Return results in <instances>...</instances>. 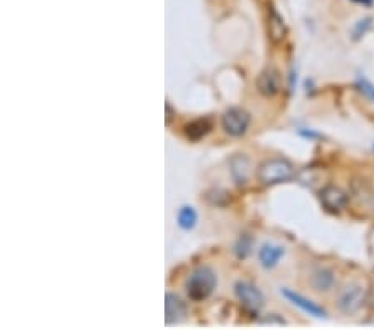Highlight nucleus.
I'll use <instances>...</instances> for the list:
<instances>
[{
    "instance_id": "1",
    "label": "nucleus",
    "mask_w": 374,
    "mask_h": 330,
    "mask_svg": "<svg viewBox=\"0 0 374 330\" xmlns=\"http://www.w3.org/2000/svg\"><path fill=\"white\" fill-rule=\"evenodd\" d=\"M218 285V277L214 270L208 265H201L197 267L186 277L185 280V292L190 300L193 302H203L208 297H212Z\"/></svg>"
},
{
    "instance_id": "2",
    "label": "nucleus",
    "mask_w": 374,
    "mask_h": 330,
    "mask_svg": "<svg viewBox=\"0 0 374 330\" xmlns=\"http://www.w3.org/2000/svg\"><path fill=\"white\" fill-rule=\"evenodd\" d=\"M256 177L266 187L285 184L294 177V165L286 158H268L258 167Z\"/></svg>"
},
{
    "instance_id": "3",
    "label": "nucleus",
    "mask_w": 374,
    "mask_h": 330,
    "mask_svg": "<svg viewBox=\"0 0 374 330\" xmlns=\"http://www.w3.org/2000/svg\"><path fill=\"white\" fill-rule=\"evenodd\" d=\"M234 296H236L241 307L248 313H252V316H258L265 305L263 292L252 282L238 280L234 284Z\"/></svg>"
},
{
    "instance_id": "4",
    "label": "nucleus",
    "mask_w": 374,
    "mask_h": 330,
    "mask_svg": "<svg viewBox=\"0 0 374 330\" xmlns=\"http://www.w3.org/2000/svg\"><path fill=\"white\" fill-rule=\"evenodd\" d=\"M252 124V115L240 107H232L221 115V127L230 137H243Z\"/></svg>"
},
{
    "instance_id": "5",
    "label": "nucleus",
    "mask_w": 374,
    "mask_h": 330,
    "mask_svg": "<svg viewBox=\"0 0 374 330\" xmlns=\"http://www.w3.org/2000/svg\"><path fill=\"white\" fill-rule=\"evenodd\" d=\"M364 302H366L364 287L353 284L348 285V287L340 293V297H338V309L343 313H346V316H351V313H356L358 310L363 307Z\"/></svg>"
},
{
    "instance_id": "6",
    "label": "nucleus",
    "mask_w": 374,
    "mask_h": 330,
    "mask_svg": "<svg viewBox=\"0 0 374 330\" xmlns=\"http://www.w3.org/2000/svg\"><path fill=\"white\" fill-rule=\"evenodd\" d=\"M320 200L328 212L338 214L346 209V205H348L349 202V197L343 189H340V187L326 185L324 189H321Z\"/></svg>"
},
{
    "instance_id": "7",
    "label": "nucleus",
    "mask_w": 374,
    "mask_h": 330,
    "mask_svg": "<svg viewBox=\"0 0 374 330\" xmlns=\"http://www.w3.org/2000/svg\"><path fill=\"white\" fill-rule=\"evenodd\" d=\"M230 174H232L234 184L238 187L248 185L250 178L253 176V165L248 155L234 154L230 158Z\"/></svg>"
},
{
    "instance_id": "8",
    "label": "nucleus",
    "mask_w": 374,
    "mask_h": 330,
    "mask_svg": "<svg viewBox=\"0 0 374 330\" xmlns=\"http://www.w3.org/2000/svg\"><path fill=\"white\" fill-rule=\"evenodd\" d=\"M188 307L186 302L177 293L168 292L165 296V322L168 325H177L186 319Z\"/></svg>"
},
{
    "instance_id": "9",
    "label": "nucleus",
    "mask_w": 374,
    "mask_h": 330,
    "mask_svg": "<svg viewBox=\"0 0 374 330\" xmlns=\"http://www.w3.org/2000/svg\"><path fill=\"white\" fill-rule=\"evenodd\" d=\"M256 89L263 97H274L281 90V74L274 67H268L258 75Z\"/></svg>"
},
{
    "instance_id": "10",
    "label": "nucleus",
    "mask_w": 374,
    "mask_h": 330,
    "mask_svg": "<svg viewBox=\"0 0 374 330\" xmlns=\"http://www.w3.org/2000/svg\"><path fill=\"white\" fill-rule=\"evenodd\" d=\"M281 296H283L288 302H292L293 305L300 307L301 310H303V312L309 313V316L318 317V319H324L326 317V310L323 307H320L318 304H314L313 300L306 299V297L301 296V293L294 292V290L281 289Z\"/></svg>"
},
{
    "instance_id": "11",
    "label": "nucleus",
    "mask_w": 374,
    "mask_h": 330,
    "mask_svg": "<svg viewBox=\"0 0 374 330\" xmlns=\"http://www.w3.org/2000/svg\"><path fill=\"white\" fill-rule=\"evenodd\" d=\"M283 256H285L283 245L273 244V242H265L260 247V250H258V260H260L261 267L266 270L276 267Z\"/></svg>"
},
{
    "instance_id": "12",
    "label": "nucleus",
    "mask_w": 374,
    "mask_h": 330,
    "mask_svg": "<svg viewBox=\"0 0 374 330\" xmlns=\"http://www.w3.org/2000/svg\"><path fill=\"white\" fill-rule=\"evenodd\" d=\"M212 129L213 124L210 118H197V121H192L190 124L183 127V134H185V137L188 138V141L198 142L212 132Z\"/></svg>"
},
{
    "instance_id": "13",
    "label": "nucleus",
    "mask_w": 374,
    "mask_h": 330,
    "mask_svg": "<svg viewBox=\"0 0 374 330\" xmlns=\"http://www.w3.org/2000/svg\"><path fill=\"white\" fill-rule=\"evenodd\" d=\"M286 23L283 21V17H281L280 14H278L276 9L272 6L268 9V34H270V39L274 43L281 42L283 39L286 37Z\"/></svg>"
},
{
    "instance_id": "14",
    "label": "nucleus",
    "mask_w": 374,
    "mask_h": 330,
    "mask_svg": "<svg viewBox=\"0 0 374 330\" xmlns=\"http://www.w3.org/2000/svg\"><path fill=\"white\" fill-rule=\"evenodd\" d=\"M311 285L318 292H328L334 287V274L329 269H318L311 276Z\"/></svg>"
},
{
    "instance_id": "15",
    "label": "nucleus",
    "mask_w": 374,
    "mask_h": 330,
    "mask_svg": "<svg viewBox=\"0 0 374 330\" xmlns=\"http://www.w3.org/2000/svg\"><path fill=\"white\" fill-rule=\"evenodd\" d=\"M197 222H198V214L192 205L180 207V210H178L177 214L178 227L188 232V230H193L195 227H197Z\"/></svg>"
},
{
    "instance_id": "16",
    "label": "nucleus",
    "mask_w": 374,
    "mask_h": 330,
    "mask_svg": "<svg viewBox=\"0 0 374 330\" xmlns=\"http://www.w3.org/2000/svg\"><path fill=\"white\" fill-rule=\"evenodd\" d=\"M253 249V238L248 236V234H245V236H241L238 238V242L234 244V254H236L238 258H246L252 254Z\"/></svg>"
},
{
    "instance_id": "17",
    "label": "nucleus",
    "mask_w": 374,
    "mask_h": 330,
    "mask_svg": "<svg viewBox=\"0 0 374 330\" xmlns=\"http://www.w3.org/2000/svg\"><path fill=\"white\" fill-rule=\"evenodd\" d=\"M354 87H356L358 92L363 95V97L368 99V101L374 102V85L368 81V79L358 77V81H356V83H354Z\"/></svg>"
},
{
    "instance_id": "18",
    "label": "nucleus",
    "mask_w": 374,
    "mask_h": 330,
    "mask_svg": "<svg viewBox=\"0 0 374 330\" xmlns=\"http://www.w3.org/2000/svg\"><path fill=\"white\" fill-rule=\"evenodd\" d=\"M371 23H373V19L371 17L361 19L360 22H356V25L353 27V39H354V41H360V39L363 37L366 32L369 30Z\"/></svg>"
},
{
    "instance_id": "19",
    "label": "nucleus",
    "mask_w": 374,
    "mask_h": 330,
    "mask_svg": "<svg viewBox=\"0 0 374 330\" xmlns=\"http://www.w3.org/2000/svg\"><path fill=\"white\" fill-rule=\"evenodd\" d=\"M260 324L261 325H270V327H272V325H286L288 322H286L281 316H278V313H268L265 319L260 320Z\"/></svg>"
},
{
    "instance_id": "20",
    "label": "nucleus",
    "mask_w": 374,
    "mask_h": 330,
    "mask_svg": "<svg viewBox=\"0 0 374 330\" xmlns=\"http://www.w3.org/2000/svg\"><path fill=\"white\" fill-rule=\"evenodd\" d=\"M165 109H166V117H165V122H166V125H170V122H172V118H173V109H172V105H170V102H166V105H165Z\"/></svg>"
},
{
    "instance_id": "21",
    "label": "nucleus",
    "mask_w": 374,
    "mask_h": 330,
    "mask_svg": "<svg viewBox=\"0 0 374 330\" xmlns=\"http://www.w3.org/2000/svg\"><path fill=\"white\" fill-rule=\"evenodd\" d=\"M300 134L303 135V137H308V138H320V137H321L320 134L313 132V130H305V129H301V130H300Z\"/></svg>"
},
{
    "instance_id": "22",
    "label": "nucleus",
    "mask_w": 374,
    "mask_h": 330,
    "mask_svg": "<svg viewBox=\"0 0 374 330\" xmlns=\"http://www.w3.org/2000/svg\"><path fill=\"white\" fill-rule=\"evenodd\" d=\"M353 2L361 3V6H373V0H353Z\"/></svg>"
},
{
    "instance_id": "23",
    "label": "nucleus",
    "mask_w": 374,
    "mask_h": 330,
    "mask_svg": "<svg viewBox=\"0 0 374 330\" xmlns=\"http://www.w3.org/2000/svg\"><path fill=\"white\" fill-rule=\"evenodd\" d=\"M373 149H374V147H373Z\"/></svg>"
}]
</instances>
